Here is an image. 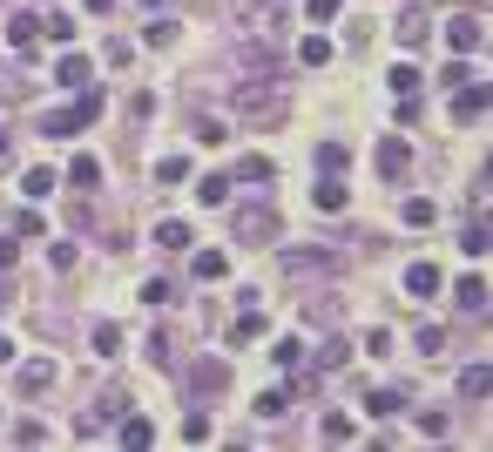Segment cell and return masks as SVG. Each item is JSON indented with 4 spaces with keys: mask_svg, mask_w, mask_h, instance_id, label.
I'll list each match as a JSON object with an SVG mask.
<instances>
[{
    "mask_svg": "<svg viewBox=\"0 0 493 452\" xmlns=\"http://www.w3.org/2000/svg\"><path fill=\"white\" fill-rule=\"evenodd\" d=\"M95 115H102V95H95V81H88V88H81V102H75V108H62V115H47V121H41V136L68 142V136H81V129H88Z\"/></svg>",
    "mask_w": 493,
    "mask_h": 452,
    "instance_id": "obj_1",
    "label": "cell"
},
{
    "mask_svg": "<svg viewBox=\"0 0 493 452\" xmlns=\"http://www.w3.org/2000/svg\"><path fill=\"white\" fill-rule=\"evenodd\" d=\"M88 75H95V61L81 54V47H62V61H54V81H62L68 95H81V88H88Z\"/></svg>",
    "mask_w": 493,
    "mask_h": 452,
    "instance_id": "obj_2",
    "label": "cell"
},
{
    "mask_svg": "<svg viewBox=\"0 0 493 452\" xmlns=\"http://www.w3.org/2000/svg\"><path fill=\"white\" fill-rule=\"evenodd\" d=\"M487 81H473V75H466L460 81V95H453V121H480V115H487Z\"/></svg>",
    "mask_w": 493,
    "mask_h": 452,
    "instance_id": "obj_3",
    "label": "cell"
},
{
    "mask_svg": "<svg viewBox=\"0 0 493 452\" xmlns=\"http://www.w3.org/2000/svg\"><path fill=\"white\" fill-rule=\"evenodd\" d=\"M480 41H487V21H480V14H460V21H447V47H453V54H473Z\"/></svg>",
    "mask_w": 493,
    "mask_h": 452,
    "instance_id": "obj_4",
    "label": "cell"
},
{
    "mask_svg": "<svg viewBox=\"0 0 493 452\" xmlns=\"http://www.w3.org/2000/svg\"><path fill=\"white\" fill-rule=\"evenodd\" d=\"M230 230H237L244 243H263V237H278V216H271V210H237Z\"/></svg>",
    "mask_w": 493,
    "mask_h": 452,
    "instance_id": "obj_5",
    "label": "cell"
},
{
    "mask_svg": "<svg viewBox=\"0 0 493 452\" xmlns=\"http://www.w3.org/2000/svg\"><path fill=\"white\" fill-rule=\"evenodd\" d=\"M405 169H413V142L386 136V142H379V176H405Z\"/></svg>",
    "mask_w": 493,
    "mask_h": 452,
    "instance_id": "obj_6",
    "label": "cell"
},
{
    "mask_svg": "<svg viewBox=\"0 0 493 452\" xmlns=\"http://www.w3.org/2000/svg\"><path fill=\"white\" fill-rule=\"evenodd\" d=\"M405 290L413 297H439V264H405Z\"/></svg>",
    "mask_w": 493,
    "mask_h": 452,
    "instance_id": "obj_7",
    "label": "cell"
},
{
    "mask_svg": "<svg viewBox=\"0 0 493 452\" xmlns=\"http://www.w3.org/2000/svg\"><path fill=\"white\" fill-rule=\"evenodd\" d=\"M14 385H21V392H47V385H54V364H47V358H28Z\"/></svg>",
    "mask_w": 493,
    "mask_h": 452,
    "instance_id": "obj_8",
    "label": "cell"
},
{
    "mask_svg": "<svg viewBox=\"0 0 493 452\" xmlns=\"http://www.w3.org/2000/svg\"><path fill=\"white\" fill-rule=\"evenodd\" d=\"M453 304H460V311H487V277H460V284H453Z\"/></svg>",
    "mask_w": 493,
    "mask_h": 452,
    "instance_id": "obj_9",
    "label": "cell"
},
{
    "mask_svg": "<svg viewBox=\"0 0 493 452\" xmlns=\"http://www.w3.org/2000/svg\"><path fill=\"white\" fill-rule=\"evenodd\" d=\"M311 203H318L324 216H338V210H345V203H352V197H345V182H331V176H324L318 189H311Z\"/></svg>",
    "mask_w": 493,
    "mask_h": 452,
    "instance_id": "obj_10",
    "label": "cell"
},
{
    "mask_svg": "<svg viewBox=\"0 0 493 452\" xmlns=\"http://www.w3.org/2000/svg\"><path fill=\"white\" fill-rule=\"evenodd\" d=\"M21 197H28V203H47V197H54V169H28V176H21Z\"/></svg>",
    "mask_w": 493,
    "mask_h": 452,
    "instance_id": "obj_11",
    "label": "cell"
},
{
    "mask_svg": "<svg viewBox=\"0 0 493 452\" xmlns=\"http://www.w3.org/2000/svg\"><path fill=\"white\" fill-rule=\"evenodd\" d=\"M318 169L324 176H345V169H352V149H345V142H318Z\"/></svg>",
    "mask_w": 493,
    "mask_h": 452,
    "instance_id": "obj_12",
    "label": "cell"
},
{
    "mask_svg": "<svg viewBox=\"0 0 493 452\" xmlns=\"http://www.w3.org/2000/svg\"><path fill=\"white\" fill-rule=\"evenodd\" d=\"M291 412V385H271V392H257V419H284Z\"/></svg>",
    "mask_w": 493,
    "mask_h": 452,
    "instance_id": "obj_13",
    "label": "cell"
},
{
    "mask_svg": "<svg viewBox=\"0 0 493 452\" xmlns=\"http://www.w3.org/2000/svg\"><path fill=\"white\" fill-rule=\"evenodd\" d=\"M297 61H305V68H324V61H331V34H305V41H297Z\"/></svg>",
    "mask_w": 493,
    "mask_h": 452,
    "instance_id": "obj_14",
    "label": "cell"
},
{
    "mask_svg": "<svg viewBox=\"0 0 493 452\" xmlns=\"http://www.w3.org/2000/svg\"><path fill=\"white\" fill-rule=\"evenodd\" d=\"M34 34H41V14H28V7H21V14L7 21V41H14V47H34Z\"/></svg>",
    "mask_w": 493,
    "mask_h": 452,
    "instance_id": "obj_15",
    "label": "cell"
},
{
    "mask_svg": "<svg viewBox=\"0 0 493 452\" xmlns=\"http://www.w3.org/2000/svg\"><path fill=\"white\" fill-rule=\"evenodd\" d=\"M189 271H196L203 284H216V277L230 271V256H223V250H196V264H189Z\"/></svg>",
    "mask_w": 493,
    "mask_h": 452,
    "instance_id": "obj_16",
    "label": "cell"
},
{
    "mask_svg": "<svg viewBox=\"0 0 493 452\" xmlns=\"http://www.w3.org/2000/svg\"><path fill=\"white\" fill-rule=\"evenodd\" d=\"M318 432L331 439V446H352V439H358V425L345 419V412H324V425H318Z\"/></svg>",
    "mask_w": 493,
    "mask_h": 452,
    "instance_id": "obj_17",
    "label": "cell"
},
{
    "mask_svg": "<svg viewBox=\"0 0 493 452\" xmlns=\"http://www.w3.org/2000/svg\"><path fill=\"white\" fill-rule=\"evenodd\" d=\"M271 358H278V372H297V364H305V338H278Z\"/></svg>",
    "mask_w": 493,
    "mask_h": 452,
    "instance_id": "obj_18",
    "label": "cell"
},
{
    "mask_svg": "<svg viewBox=\"0 0 493 452\" xmlns=\"http://www.w3.org/2000/svg\"><path fill=\"white\" fill-rule=\"evenodd\" d=\"M460 392L466 398H487L493 392V372H487V364H466V372H460Z\"/></svg>",
    "mask_w": 493,
    "mask_h": 452,
    "instance_id": "obj_19",
    "label": "cell"
},
{
    "mask_svg": "<svg viewBox=\"0 0 493 452\" xmlns=\"http://www.w3.org/2000/svg\"><path fill=\"white\" fill-rule=\"evenodd\" d=\"M68 182H75V189H95V182H102V163H95V155H75V163H68Z\"/></svg>",
    "mask_w": 493,
    "mask_h": 452,
    "instance_id": "obj_20",
    "label": "cell"
},
{
    "mask_svg": "<svg viewBox=\"0 0 493 452\" xmlns=\"http://www.w3.org/2000/svg\"><path fill=\"white\" fill-rule=\"evenodd\" d=\"M155 243H163V250H189L196 237H189V223H176V216H170V223H155Z\"/></svg>",
    "mask_w": 493,
    "mask_h": 452,
    "instance_id": "obj_21",
    "label": "cell"
},
{
    "mask_svg": "<svg viewBox=\"0 0 493 452\" xmlns=\"http://www.w3.org/2000/svg\"><path fill=\"white\" fill-rule=\"evenodd\" d=\"M399 216H405L413 230H426L432 216H439V203H432V197H405V210H399Z\"/></svg>",
    "mask_w": 493,
    "mask_h": 452,
    "instance_id": "obj_22",
    "label": "cell"
},
{
    "mask_svg": "<svg viewBox=\"0 0 493 452\" xmlns=\"http://www.w3.org/2000/svg\"><path fill=\"white\" fill-rule=\"evenodd\" d=\"M149 439H155V425L142 419V412H129V419H122V446H136V452H142Z\"/></svg>",
    "mask_w": 493,
    "mask_h": 452,
    "instance_id": "obj_23",
    "label": "cell"
},
{
    "mask_svg": "<svg viewBox=\"0 0 493 452\" xmlns=\"http://www.w3.org/2000/svg\"><path fill=\"white\" fill-rule=\"evenodd\" d=\"M155 182H189V155H163V163H155Z\"/></svg>",
    "mask_w": 493,
    "mask_h": 452,
    "instance_id": "obj_24",
    "label": "cell"
},
{
    "mask_svg": "<svg viewBox=\"0 0 493 452\" xmlns=\"http://www.w3.org/2000/svg\"><path fill=\"white\" fill-rule=\"evenodd\" d=\"M230 176H237V182H271V155H244Z\"/></svg>",
    "mask_w": 493,
    "mask_h": 452,
    "instance_id": "obj_25",
    "label": "cell"
},
{
    "mask_svg": "<svg viewBox=\"0 0 493 452\" xmlns=\"http://www.w3.org/2000/svg\"><path fill=\"white\" fill-rule=\"evenodd\" d=\"M399 41H405V47L426 41V14H419V7H405V14H399Z\"/></svg>",
    "mask_w": 493,
    "mask_h": 452,
    "instance_id": "obj_26",
    "label": "cell"
},
{
    "mask_svg": "<svg viewBox=\"0 0 493 452\" xmlns=\"http://www.w3.org/2000/svg\"><path fill=\"white\" fill-rule=\"evenodd\" d=\"M386 88L392 95H419V68H413V61H399V68L386 75Z\"/></svg>",
    "mask_w": 493,
    "mask_h": 452,
    "instance_id": "obj_27",
    "label": "cell"
},
{
    "mask_svg": "<svg viewBox=\"0 0 493 452\" xmlns=\"http://www.w3.org/2000/svg\"><path fill=\"white\" fill-rule=\"evenodd\" d=\"M41 34H47V41H62V47H75V21H68V14H47Z\"/></svg>",
    "mask_w": 493,
    "mask_h": 452,
    "instance_id": "obj_28",
    "label": "cell"
},
{
    "mask_svg": "<svg viewBox=\"0 0 493 452\" xmlns=\"http://www.w3.org/2000/svg\"><path fill=\"white\" fill-rule=\"evenodd\" d=\"M399 406H405V392H372V398H365V412H372V419H392Z\"/></svg>",
    "mask_w": 493,
    "mask_h": 452,
    "instance_id": "obj_29",
    "label": "cell"
},
{
    "mask_svg": "<svg viewBox=\"0 0 493 452\" xmlns=\"http://www.w3.org/2000/svg\"><path fill=\"white\" fill-rule=\"evenodd\" d=\"M95 351H102V358H122V331H115V324H95Z\"/></svg>",
    "mask_w": 493,
    "mask_h": 452,
    "instance_id": "obj_30",
    "label": "cell"
},
{
    "mask_svg": "<svg viewBox=\"0 0 493 452\" xmlns=\"http://www.w3.org/2000/svg\"><path fill=\"white\" fill-rule=\"evenodd\" d=\"M250 338H263V317H257V311H244V317H237V331H230V345H250Z\"/></svg>",
    "mask_w": 493,
    "mask_h": 452,
    "instance_id": "obj_31",
    "label": "cell"
},
{
    "mask_svg": "<svg viewBox=\"0 0 493 452\" xmlns=\"http://www.w3.org/2000/svg\"><path fill=\"white\" fill-rule=\"evenodd\" d=\"M460 250H466V256H487V223H466V230H460Z\"/></svg>",
    "mask_w": 493,
    "mask_h": 452,
    "instance_id": "obj_32",
    "label": "cell"
},
{
    "mask_svg": "<svg viewBox=\"0 0 493 452\" xmlns=\"http://www.w3.org/2000/svg\"><path fill=\"white\" fill-rule=\"evenodd\" d=\"M196 197H203V203H230V176H203Z\"/></svg>",
    "mask_w": 493,
    "mask_h": 452,
    "instance_id": "obj_33",
    "label": "cell"
},
{
    "mask_svg": "<svg viewBox=\"0 0 493 452\" xmlns=\"http://www.w3.org/2000/svg\"><path fill=\"white\" fill-rule=\"evenodd\" d=\"M142 41H149V47H170V41H176V21H149V28H142Z\"/></svg>",
    "mask_w": 493,
    "mask_h": 452,
    "instance_id": "obj_34",
    "label": "cell"
},
{
    "mask_svg": "<svg viewBox=\"0 0 493 452\" xmlns=\"http://www.w3.org/2000/svg\"><path fill=\"white\" fill-rule=\"evenodd\" d=\"M183 439H189V446H203V439H210V419H203V412H189V419H183Z\"/></svg>",
    "mask_w": 493,
    "mask_h": 452,
    "instance_id": "obj_35",
    "label": "cell"
},
{
    "mask_svg": "<svg viewBox=\"0 0 493 452\" xmlns=\"http://www.w3.org/2000/svg\"><path fill=\"white\" fill-rule=\"evenodd\" d=\"M338 7H345V0H305V14H311V21H338Z\"/></svg>",
    "mask_w": 493,
    "mask_h": 452,
    "instance_id": "obj_36",
    "label": "cell"
},
{
    "mask_svg": "<svg viewBox=\"0 0 493 452\" xmlns=\"http://www.w3.org/2000/svg\"><path fill=\"white\" fill-rule=\"evenodd\" d=\"M170 297H176V290L163 284V277H149V284H142V304H170Z\"/></svg>",
    "mask_w": 493,
    "mask_h": 452,
    "instance_id": "obj_37",
    "label": "cell"
},
{
    "mask_svg": "<svg viewBox=\"0 0 493 452\" xmlns=\"http://www.w3.org/2000/svg\"><path fill=\"white\" fill-rule=\"evenodd\" d=\"M14 264H21V243L7 237V243H0V271H14Z\"/></svg>",
    "mask_w": 493,
    "mask_h": 452,
    "instance_id": "obj_38",
    "label": "cell"
},
{
    "mask_svg": "<svg viewBox=\"0 0 493 452\" xmlns=\"http://www.w3.org/2000/svg\"><path fill=\"white\" fill-rule=\"evenodd\" d=\"M0 364H14V338L7 331H0Z\"/></svg>",
    "mask_w": 493,
    "mask_h": 452,
    "instance_id": "obj_39",
    "label": "cell"
},
{
    "mask_svg": "<svg viewBox=\"0 0 493 452\" xmlns=\"http://www.w3.org/2000/svg\"><path fill=\"white\" fill-rule=\"evenodd\" d=\"M81 7H88V14H108V7H115V0H81Z\"/></svg>",
    "mask_w": 493,
    "mask_h": 452,
    "instance_id": "obj_40",
    "label": "cell"
},
{
    "mask_svg": "<svg viewBox=\"0 0 493 452\" xmlns=\"http://www.w3.org/2000/svg\"><path fill=\"white\" fill-rule=\"evenodd\" d=\"M0 169H7V136H0Z\"/></svg>",
    "mask_w": 493,
    "mask_h": 452,
    "instance_id": "obj_41",
    "label": "cell"
},
{
    "mask_svg": "<svg viewBox=\"0 0 493 452\" xmlns=\"http://www.w3.org/2000/svg\"><path fill=\"white\" fill-rule=\"evenodd\" d=\"M142 7H163V0H142Z\"/></svg>",
    "mask_w": 493,
    "mask_h": 452,
    "instance_id": "obj_42",
    "label": "cell"
}]
</instances>
